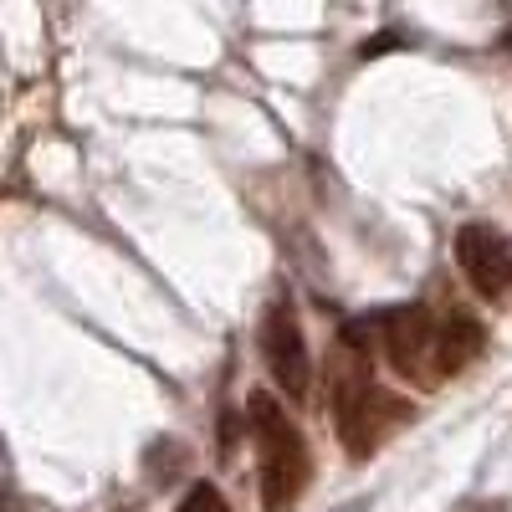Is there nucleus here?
<instances>
[{
    "mask_svg": "<svg viewBox=\"0 0 512 512\" xmlns=\"http://www.w3.org/2000/svg\"><path fill=\"white\" fill-rule=\"evenodd\" d=\"M256 344H262V359H267V369L277 379V390L287 400H303L308 379H313V359H308V338H303V328H297V313H292L287 297H277V303L262 313Z\"/></svg>",
    "mask_w": 512,
    "mask_h": 512,
    "instance_id": "nucleus-4",
    "label": "nucleus"
},
{
    "mask_svg": "<svg viewBox=\"0 0 512 512\" xmlns=\"http://www.w3.org/2000/svg\"><path fill=\"white\" fill-rule=\"evenodd\" d=\"M246 425H251V441H256L262 512H292L297 497L308 492V477H313V456H308L303 431H297L292 415L262 390L246 400Z\"/></svg>",
    "mask_w": 512,
    "mask_h": 512,
    "instance_id": "nucleus-1",
    "label": "nucleus"
},
{
    "mask_svg": "<svg viewBox=\"0 0 512 512\" xmlns=\"http://www.w3.org/2000/svg\"><path fill=\"white\" fill-rule=\"evenodd\" d=\"M487 349V328L472 313H436V354H441V374H461L472 359H482Z\"/></svg>",
    "mask_w": 512,
    "mask_h": 512,
    "instance_id": "nucleus-6",
    "label": "nucleus"
},
{
    "mask_svg": "<svg viewBox=\"0 0 512 512\" xmlns=\"http://www.w3.org/2000/svg\"><path fill=\"white\" fill-rule=\"evenodd\" d=\"M507 297H512V287H507Z\"/></svg>",
    "mask_w": 512,
    "mask_h": 512,
    "instance_id": "nucleus-9",
    "label": "nucleus"
},
{
    "mask_svg": "<svg viewBox=\"0 0 512 512\" xmlns=\"http://www.w3.org/2000/svg\"><path fill=\"white\" fill-rule=\"evenodd\" d=\"M405 420H410V400L384 390L364 359L338 369V379H333V425H338V441H344L349 456H359V461L374 456Z\"/></svg>",
    "mask_w": 512,
    "mask_h": 512,
    "instance_id": "nucleus-2",
    "label": "nucleus"
},
{
    "mask_svg": "<svg viewBox=\"0 0 512 512\" xmlns=\"http://www.w3.org/2000/svg\"><path fill=\"white\" fill-rule=\"evenodd\" d=\"M456 262L466 272V282L477 287V297L487 303H507V287H512V241L497 226H461L456 231Z\"/></svg>",
    "mask_w": 512,
    "mask_h": 512,
    "instance_id": "nucleus-5",
    "label": "nucleus"
},
{
    "mask_svg": "<svg viewBox=\"0 0 512 512\" xmlns=\"http://www.w3.org/2000/svg\"><path fill=\"white\" fill-rule=\"evenodd\" d=\"M374 344L384 349L390 369L415 390H441V354H436V313L431 308H395L374 318Z\"/></svg>",
    "mask_w": 512,
    "mask_h": 512,
    "instance_id": "nucleus-3",
    "label": "nucleus"
},
{
    "mask_svg": "<svg viewBox=\"0 0 512 512\" xmlns=\"http://www.w3.org/2000/svg\"><path fill=\"white\" fill-rule=\"evenodd\" d=\"M175 512H226V497H221L216 487H205V482H200V487L185 492V502H180Z\"/></svg>",
    "mask_w": 512,
    "mask_h": 512,
    "instance_id": "nucleus-7",
    "label": "nucleus"
},
{
    "mask_svg": "<svg viewBox=\"0 0 512 512\" xmlns=\"http://www.w3.org/2000/svg\"><path fill=\"white\" fill-rule=\"evenodd\" d=\"M456 512H512V507H507L502 497H466Z\"/></svg>",
    "mask_w": 512,
    "mask_h": 512,
    "instance_id": "nucleus-8",
    "label": "nucleus"
}]
</instances>
